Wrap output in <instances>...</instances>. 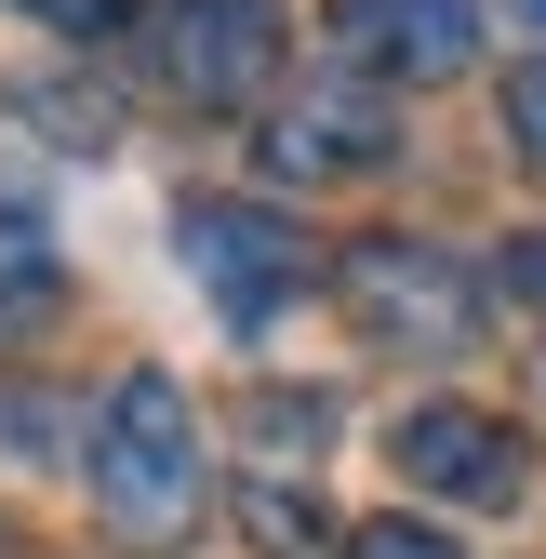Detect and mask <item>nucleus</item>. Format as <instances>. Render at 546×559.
<instances>
[{
	"mask_svg": "<svg viewBox=\"0 0 546 559\" xmlns=\"http://www.w3.org/2000/svg\"><path fill=\"white\" fill-rule=\"evenodd\" d=\"M507 147H520V174H546V53L507 67Z\"/></svg>",
	"mask_w": 546,
	"mask_h": 559,
	"instance_id": "nucleus-11",
	"label": "nucleus"
},
{
	"mask_svg": "<svg viewBox=\"0 0 546 559\" xmlns=\"http://www.w3.org/2000/svg\"><path fill=\"white\" fill-rule=\"evenodd\" d=\"M240 427H253V440H281V466H294V453L333 440V400H320V386H253V400H240Z\"/></svg>",
	"mask_w": 546,
	"mask_h": 559,
	"instance_id": "nucleus-9",
	"label": "nucleus"
},
{
	"mask_svg": "<svg viewBox=\"0 0 546 559\" xmlns=\"http://www.w3.org/2000/svg\"><path fill=\"white\" fill-rule=\"evenodd\" d=\"M0 307H54V240L27 214H0Z\"/></svg>",
	"mask_w": 546,
	"mask_h": 559,
	"instance_id": "nucleus-10",
	"label": "nucleus"
},
{
	"mask_svg": "<svg viewBox=\"0 0 546 559\" xmlns=\"http://www.w3.org/2000/svg\"><path fill=\"white\" fill-rule=\"evenodd\" d=\"M240 533L266 559H347V520H333L307 479H266V466H253V493H240Z\"/></svg>",
	"mask_w": 546,
	"mask_h": 559,
	"instance_id": "nucleus-8",
	"label": "nucleus"
},
{
	"mask_svg": "<svg viewBox=\"0 0 546 559\" xmlns=\"http://www.w3.org/2000/svg\"><path fill=\"white\" fill-rule=\"evenodd\" d=\"M27 27H54V40H107L120 27V0H14Z\"/></svg>",
	"mask_w": 546,
	"mask_h": 559,
	"instance_id": "nucleus-13",
	"label": "nucleus"
},
{
	"mask_svg": "<svg viewBox=\"0 0 546 559\" xmlns=\"http://www.w3.org/2000/svg\"><path fill=\"white\" fill-rule=\"evenodd\" d=\"M147 53H161V81L187 107H266V81H281V0H161Z\"/></svg>",
	"mask_w": 546,
	"mask_h": 559,
	"instance_id": "nucleus-4",
	"label": "nucleus"
},
{
	"mask_svg": "<svg viewBox=\"0 0 546 559\" xmlns=\"http://www.w3.org/2000/svg\"><path fill=\"white\" fill-rule=\"evenodd\" d=\"M253 147H266V174H281V187H333V174H373L400 133H387V94L360 81V67H333V81H307V94L266 107Z\"/></svg>",
	"mask_w": 546,
	"mask_h": 559,
	"instance_id": "nucleus-6",
	"label": "nucleus"
},
{
	"mask_svg": "<svg viewBox=\"0 0 546 559\" xmlns=\"http://www.w3.org/2000/svg\"><path fill=\"white\" fill-rule=\"evenodd\" d=\"M520 27H546V0H520Z\"/></svg>",
	"mask_w": 546,
	"mask_h": 559,
	"instance_id": "nucleus-15",
	"label": "nucleus"
},
{
	"mask_svg": "<svg viewBox=\"0 0 546 559\" xmlns=\"http://www.w3.org/2000/svg\"><path fill=\"white\" fill-rule=\"evenodd\" d=\"M347 559H466L453 533H427V520H360L347 533Z\"/></svg>",
	"mask_w": 546,
	"mask_h": 559,
	"instance_id": "nucleus-12",
	"label": "nucleus"
},
{
	"mask_svg": "<svg viewBox=\"0 0 546 559\" xmlns=\"http://www.w3.org/2000/svg\"><path fill=\"white\" fill-rule=\"evenodd\" d=\"M333 53L360 67V81H453V67H480V0H333Z\"/></svg>",
	"mask_w": 546,
	"mask_h": 559,
	"instance_id": "nucleus-7",
	"label": "nucleus"
},
{
	"mask_svg": "<svg viewBox=\"0 0 546 559\" xmlns=\"http://www.w3.org/2000/svg\"><path fill=\"white\" fill-rule=\"evenodd\" d=\"M200 413L174 373H120L107 413H94V520L120 546H187L200 533Z\"/></svg>",
	"mask_w": 546,
	"mask_h": 559,
	"instance_id": "nucleus-1",
	"label": "nucleus"
},
{
	"mask_svg": "<svg viewBox=\"0 0 546 559\" xmlns=\"http://www.w3.org/2000/svg\"><path fill=\"white\" fill-rule=\"evenodd\" d=\"M400 479L414 493H440V507H520L533 493V440L507 427V413H480V400H427V413H400Z\"/></svg>",
	"mask_w": 546,
	"mask_h": 559,
	"instance_id": "nucleus-5",
	"label": "nucleus"
},
{
	"mask_svg": "<svg viewBox=\"0 0 546 559\" xmlns=\"http://www.w3.org/2000/svg\"><path fill=\"white\" fill-rule=\"evenodd\" d=\"M507 294H520V307H546V227H533V240H507Z\"/></svg>",
	"mask_w": 546,
	"mask_h": 559,
	"instance_id": "nucleus-14",
	"label": "nucleus"
},
{
	"mask_svg": "<svg viewBox=\"0 0 546 559\" xmlns=\"http://www.w3.org/2000/svg\"><path fill=\"white\" fill-rule=\"evenodd\" d=\"M174 253H187L200 294H214L227 333H266V320L307 294V227L266 214V200H187V214H174Z\"/></svg>",
	"mask_w": 546,
	"mask_h": 559,
	"instance_id": "nucleus-3",
	"label": "nucleus"
},
{
	"mask_svg": "<svg viewBox=\"0 0 546 559\" xmlns=\"http://www.w3.org/2000/svg\"><path fill=\"white\" fill-rule=\"evenodd\" d=\"M333 294H347V320L387 346V360H453V346H480V266L387 227V240H347V266H333Z\"/></svg>",
	"mask_w": 546,
	"mask_h": 559,
	"instance_id": "nucleus-2",
	"label": "nucleus"
}]
</instances>
